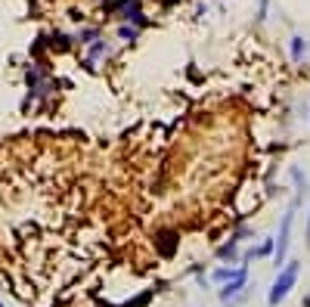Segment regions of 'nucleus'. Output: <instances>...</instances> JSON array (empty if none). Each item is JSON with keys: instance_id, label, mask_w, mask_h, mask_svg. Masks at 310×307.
<instances>
[{"instance_id": "obj_1", "label": "nucleus", "mask_w": 310, "mask_h": 307, "mask_svg": "<svg viewBox=\"0 0 310 307\" xmlns=\"http://www.w3.org/2000/svg\"><path fill=\"white\" fill-rule=\"evenodd\" d=\"M298 273H301V261H288L282 270H279V276L273 279V288H270V295H267V304L270 307H279L285 301V295L295 288L298 282Z\"/></svg>"}, {"instance_id": "obj_2", "label": "nucleus", "mask_w": 310, "mask_h": 307, "mask_svg": "<svg viewBox=\"0 0 310 307\" xmlns=\"http://www.w3.org/2000/svg\"><path fill=\"white\" fill-rule=\"evenodd\" d=\"M298 205H301V198H295V202H291V208L282 214L279 239H276V248H273V261H276V267L285 264V255H288V236H291V224H295V211H298Z\"/></svg>"}, {"instance_id": "obj_3", "label": "nucleus", "mask_w": 310, "mask_h": 307, "mask_svg": "<svg viewBox=\"0 0 310 307\" xmlns=\"http://www.w3.org/2000/svg\"><path fill=\"white\" fill-rule=\"evenodd\" d=\"M248 273V270L239 264V267H217L214 270V273H211V279L214 282H230V279H236V276H245Z\"/></svg>"}, {"instance_id": "obj_4", "label": "nucleus", "mask_w": 310, "mask_h": 307, "mask_svg": "<svg viewBox=\"0 0 310 307\" xmlns=\"http://www.w3.org/2000/svg\"><path fill=\"white\" fill-rule=\"evenodd\" d=\"M245 282H248V273H245V276H236V279H230V282H224V288H221V301H230L233 295H239L242 288H245Z\"/></svg>"}, {"instance_id": "obj_5", "label": "nucleus", "mask_w": 310, "mask_h": 307, "mask_svg": "<svg viewBox=\"0 0 310 307\" xmlns=\"http://www.w3.org/2000/svg\"><path fill=\"white\" fill-rule=\"evenodd\" d=\"M273 248H276V239H264L258 248L245 251V258H267V255H273Z\"/></svg>"}, {"instance_id": "obj_6", "label": "nucleus", "mask_w": 310, "mask_h": 307, "mask_svg": "<svg viewBox=\"0 0 310 307\" xmlns=\"http://www.w3.org/2000/svg\"><path fill=\"white\" fill-rule=\"evenodd\" d=\"M236 251H239V239H230L227 245L217 248V258H224V261L230 258V261H233V258H236Z\"/></svg>"}, {"instance_id": "obj_7", "label": "nucleus", "mask_w": 310, "mask_h": 307, "mask_svg": "<svg viewBox=\"0 0 310 307\" xmlns=\"http://www.w3.org/2000/svg\"><path fill=\"white\" fill-rule=\"evenodd\" d=\"M304 53H307V41H304V38H291V59L301 62Z\"/></svg>"}, {"instance_id": "obj_8", "label": "nucleus", "mask_w": 310, "mask_h": 307, "mask_svg": "<svg viewBox=\"0 0 310 307\" xmlns=\"http://www.w3.org/2000/svg\"><path fill=\"white\" fill-rule=\"evenodd\" d=\"M291 180L298 183V198H301V195H307V177L301 174V168H291Z\"/></svg>"}, {"instance_id": "obj_9", "label": "nucleus", "mask_w": 310, "mask_h": 307, "mask_svg": "<svg viewBox=\"0 0 310 307\" xmlns=\"http://www.w3.org/2000/svg\"><path fill=\"white\" fill-rule=\"evenodd\" d=\"M93 41H96V31H93V28L81 31V44H93Z\"/></svg>"}, {"instance_id": "obj_10", "label": "nucleus", "mask_w": 310, "mask_h": 307, "mask_svg": "<svg viewBox=\"0 0 310 307\" xmlns=\"http://www.w3.org/2000/svg\"><path fill=\"white\" fill-rule=\"evenodd\" d=\"M137 34H140L137 28H127V25L121 28V38H124V41H137Z\"/></svg>"}, {"instance_id": "obj_11", "label": "nucleus", "mask_w": 310, "mask_h": 307, "mask_svg": "<svg viewBox=\"0 0 310 307\" xmlns=\"http://www.w3.org/2000/svg\"><path fill=\"white\" fill-rule=\"evenodd\" d=\"M106 50H109V47H106V44H96V47H93V50H90V56H93V59H96V56H102V53H106Z\"/></svg>"}, {"instance_id": "obj_12", "label": "nucleus", "mask_w": 310, "mask_h": 307, "mask_svg": "<svg viewBox=\"0 0 310 307\" xmlns=\"http://www.w3.org/2000/svg\"><path fill=\"white\" fill-rule=\"evenodd\" d=\"M307 242H310V224H307Z\"/></svg>"}]
</instances>
